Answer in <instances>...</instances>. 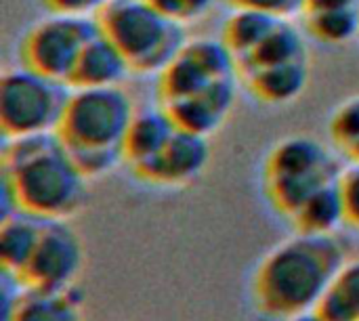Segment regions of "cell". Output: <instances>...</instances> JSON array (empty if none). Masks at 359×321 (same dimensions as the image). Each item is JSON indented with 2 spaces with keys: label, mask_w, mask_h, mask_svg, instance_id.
<instances>
[{
  "label": "cell",
  "mask_w": 359,
  "mask_h": 321,
  "mask_svg": "<svg viewBox=\"0 0 359 321\" xmlns=\"http://www.w3.org/2000/svg\"><path fill=\"white\" fill-rule=\"evenodd\" d=\"M349 252L337 233H303L271 246L250 278V301L267 320L286 321L318 311Z\"/></svg>",
  "instance_id": "6da1fadb"
},
{
  "label": "cell",
  "mask_w": 359,
  "mask_h": 321,
  "mask_svg": "<svg viewBox=\"0 0 359 321\" xmlns=\"http://www.w3.org/2000/svg\"><path fill=\"white\" fill-rule=\"evenodd\" d=\"M88 183L57 132L4 141L2 217L21 210L44 221H69L84 210Z\"/></svg>",
  "instance_id": "7a4b0ae2"
},
{
  "label": "cell",
  "mask_w": 359,
  "mask_h": 321,
  "mask_svg": "<svg viewBox=\"0 0 359 321\" xmlns=\"http://www.w3.org/2000/svg\"><path fill=\"white\" fill-rule=\"evenodd\" d=\"M137 109L122 86L72 88L57 135L93 181L124 162V141Z\"/></svg>",
  "instance_id": "3957f363"
},
{
  "label": "cell",
  "mask_w": 359,
  "mask_h": 321,
  "mask_svg": "<svg viewBox=\"0 0 359 321\" xmlns=\"http://www.w3.org/2000/svg\"><path fill=\"white\" fill-rule=\"evenodd\" d=\"M95 17L139 76L162 74L187 42L185 23L151 0H109Z\"/></svg>",
  "instance_id": "277c9868"
},
{
  "label": "cell",
  "mask_w": 359,
  "mask_h": 321,
  "mask_svg": "<svg viewBox=\"0 0 359 321\" xmlns=\"http://www.w3.org/2000/svg\"><path fill=\"white\" fill-rule=\"evenodd\" d=\"M341 164L320 139L290 135L280 139L263 162V191L267 204L290 221L324 187L339 181Z\"/></svg>",
  "instance_id": "5b68a950"
},
{
  "label": "cell",
  "mask_w": 359,
  "mask_h": 321,
  "mask_svg": "<svg viewBox=\"0 0 359 321\" xmlns=\"http://www.w3.org/2000/svg\"><path fill=\"white\" fill-rule=\"evenodd\" d=\"M69 86L25 65L6 69L0 80V128L6 139L57 132Z\"/></svg>",
  "instance_id": "8992f818"
},
{
  "label": "cell",
  "mask_w": 359,
  "mask_h": 321,
  "mask_svg": "<svg viewBox=\"0 0 359 321\" xmlns=\"http://www.w3.org/2000/svg\"><path fill=\"white\" fill-rule=\"evenodd\" d=\"M93 15L50 13L29 25L19 44L21 65L69 86L72 69L84 44L97 34Z\"/></svg>",
  "instance_id": "52a82bcc"
},
{
  "label": "cell",
  "mask_w": 359,
  "mask_h": 321,
  "mask_svg": "<svg viewBox=\"0 0 359 321\" xmlns=\"http://www.w3.org/2000/svg\"><path fill=\"white\" fill-rule=\"evenodd\" d=\"M231 78H238V65L221 38L187 40L166 69L158 74V97L160 103H168Z\"/></svg>",
  "instance_id": "ba28073f"
},
{
  "label": "cell",
  "mask_w": 359,
  "mask_h": 321,
  "mask_svg": "<svg viewBox=\"0 0 359 321\" xmlns=\"http://www.w3.org/2000/svg\"><path fill=\"white\" fill-rule=\"evenodd\" d=\"M84 242L69 221H44L21 284L40 290H69L84 269Z\"/></svg>",
  "instance_id": "9c48e42d"
},
{
  "label": "cell",
  "mask_w": 359,
  "mask_h": 321,
  "mask_svg": "<svg viewBox=\"0 0 359 321\" xmlns=\"http://www.w3.org/2000/svg\"><path fill=\"white\" fill-rule=\"evenodd\" d=\"M210 156L212 151L208 137L177 126L162 151L130 172L145 185L160 189H181L196 183L206 172Z\"/></svg>",
  "instance_id": "30bf717a"
},
{
  "label": "cell",
  "mask_w": 359,
  "mask_h": 321,
  "mask_svg": "<svg viewBox=\"0 0 359 321\" xmlns=\"http://www.w3.org/2000/svg\"><path fill=\"white\" fill-rule=\"evenodd\" d=\"M160 105L168 111L179 128L210 137L231 116L236 105V78L221 80L204 90Z\"/></svg>",
  "instance_id": "8fae6325"
},
{
  "label": "cell",
  "mask_w": 359,
  "mask_h": 321,
  "mask_svg": "<svg viewBox=\"0 0 359 321\" xmlns=\"http://www.w3.org/2000/svg\"><path fill=\"white\" fill-rule=\"evenodd\" d=\"M133 74L126 57L120 53V48L101 32L84 44L72 76H69V88H111L122 86V82Z\"/></svg>",
  "instance_id": "7c38bea8"
},
{
  "label": "cell",
  "mask_w": 359,
  "mask_h": 321,
  "mask_svg": "<svg viewBox=\"0 0 359 321\" xmlns=\"http://www.w3.org/2000/svg\"><path fill=\"white\" fill-rule=\"evenodd\" d=\"M309 59L282 63L242 76L248 90L267 105H288L297 101L309 84Z\"/></svg>",
  "instance_id": "4fadbf2b"
},
{
  "label": "cell",
  "mask_w": 359,
  "mask_h": 321,
  "mask_svg": "<svg viewBox=\"0 0 359 321\" xmlns=\"http://www.w3.org/2000/svg\"><path fill=\"white\" fill-rule=\"evenodd\" d=\"M301 59H309V48L305 42L303 27L294 25L290 19H280L276 27L267 34V38L244 61L238 63V76L242 78L259 69H267Z\"/></svg>",
  "instance_id": "5bb4252c"
},
{
  "label": "cell",
  "mask_w": 359,
  "mask_h": 321,
  "mask_svg": "<svg viewBox=\"0 0 359 321\" xmlns=\"http://www.w3.org/2000/svg\"><path fill=\"white\" fill-rule=\"evenodd\" d=\"M175 130L177 124L162 105L137 111L124 141V162L130 166V170L156 158Z\"/></svg>",
  "instance_id": "9a60e30c"
},
{
  "label": "cell",
  "mask_w": 359,
  "mask_h": 321,
  "mask_svg": "<svg viewBox=\"0 0 359 321\" xmlns=\"http://www.w3.org/2000/svg\"><path fill=\"white\" fill-rule=\"evenodd\" d=\"M2 321H84L76 286L69 290H40L23 286L21 294Z\"/></svg>",
  "instance_id": "2e32d148"
},
{
  "label": "cell",
  "mask_w": 359,
  "mask_h": 321,
  "mask_svg": "<svg viewBox=\"0 0 359 321\" xmlns=\"http://www.w3.org/2000/svg\"><path fill=\"white\" fill-rule=\"evenodd\" d=\"M44 219L32 217L27 212H13L2 217L0 225V263L2 273H8L21 282V275L36 250L40 240Z\"/></svg>",
  "instance_id": "e0dca14e"
},
{
  "label": "cell",
  "mask_w": 359,
  "mask_h": 321,
  "mask_svg": "<svg viewBox=\"0 0 359 321\" xmlns=\"http://www.w3.org/2000/svg\"><path fill=\"white\" fill-rule=\"evenodd\" d=\"M284 17H273L259 11L248 8H233V13L225 19L221 40L229 48L236 59V65L244 61L276 27V23Z\"/></svg>",
  "instance_id": "ac0fdd59"
},
{
  "label": "cell",
  "mask_w": 359,
  "mask_h": 321,
  "mask_svg": "<svg viewBox=\"0 0 359 321\" xmlns=\"http://www.w3.org/2000/svg\"><path fill=\"white\" fill-rule=\"evenodd\" d=\"M294 231L303 233H337L345 225V210L339 191V181L316 193L303 208L290 219Z\"/></svg>",
  "instance_id": "d6986e66"
},
{
  "label": "cell",
  "mask_w": 359,
  "mask_h": 321,
  "mask_svg": "<svg viewBox=\"0 0 359 321\" xmlns=\"http://www.w3.org/2000/svg\"><path fill=\"white\" fill-rule=\"evenodd\" d=\"M318 313L324 321H359V259H347Z\"/></svg>",
  "instance_id": "ffe728a7"
},
{
  "label": "cell",
  "mask_w": 359,
  "mask_h": 321,
  "mask_svg": "<svg viewBox=\"0 0 359 321\" xmlns=\"http://www.w3.org/2000/svg\"><path fill=\"white\" fill-rule=\"evenodd\" d=\"M303 29L322 44H347L359 34V6L303 13Z\"/></svg>",
  "instance_id": "44dd1931"
},
{
  "label": "cell",
  "mask_w": 359,
  "mask_h": 321,
  "mask_svg": "<svg viewBox=\"0 0 359 321\" xmlns=\"http://www.w3.org/2000/svg\"><path fill=\"white\" fill-rule=\"evenodd\" d=\"M330 139L351 162H359V95L343 101L330 118Z\"/></svg>",
  "instance_id": "7402d4cb"
},
{
  "label": "cell",
  "mask_w": 359,
  "mask_h": 321,
  "mask_svg": "<svg viewBox=\"0 0 359 321\" xmlns=\"http://www.w3.org/2000/svg\"><path fill=\"white\" fill-rule=\"evenodd\" d=\"M339 191L345 210V225L359 229V162H351L341 170Z\"/></svg>",
  "instance_id": "603a6c76"
},
{
  "label": "cell",
  "mask_w": 359,
  "mask_h": 321,
  "mask_svg": "<svg viewBox=\"0 0 359 321\" xmlns=\"http://www.w3.org/2000/svg\"><path fill=\"white\" fill-rule=\"evenodd\" d=\"M227 2L231 4V8H248V11H259L284 19H290L292 15H301L305 4V0H227Z\"/></svg>",
  "instance_id": "cb8c5ba5"
},
{
  "label": "cell",
  "mask_w": 359,
  "mask_h": 321,
  "mask_svg": "<svg viewBox=\"0 0 359 321\" xmlns=\"http://www.w3.org/2000/svg\"><path fill=\"white\" fill-rule=\"evenodd\" d=\"M151 2L185 25L204 17L215 4V0H151Z\"/></svg>",
  "instance_id": "d4e9b609"
},
{
  "label": "cell",
  "mask_w": 359,
  "mask_h": 321,
  "mask_svg": "<svg viewBox=\"0 0 359 321\" xmlns=\"http://www.w3.org/2000/svg\"><path fill=\"white\" fill-rule=\"evenodd\" d=\"M109 0H42V4L50 13H67V15H97Z\"/></svg>",
  "instance_id": "484cf974"
},
{
  "label": "cell",
  "mask_w": 359,
  "mask_h": 321,
  "mask_svg": "<svg viewBox=\"0 0 359 321\" xmlns=\"http://www.w3.org/2000/svg\"><path fill=\"white\" fill-rule=\"evenodd\" d=\"M351 6H359V0H305L303 13H309V11H332V8H351Z\"/></svg>",
  "instance_id": "4316f807"
},
{
  "label": "cell",
  "mask_w": 359,
  "mask_h": 321,
  "mask_svg": "<svg viewBox=\"0 0 359 321\" xmlns=\"http://www.w3.org/2000/svg\"><path fill=\"white\" fill-rule=\"evenodd\" d=\"M286 321H324L320 317V313L318 311H313V313H305V315H299V317H292V320H286Z\"/></svg>",
  "instance_id": "83f0119b"
}]
</instances>
